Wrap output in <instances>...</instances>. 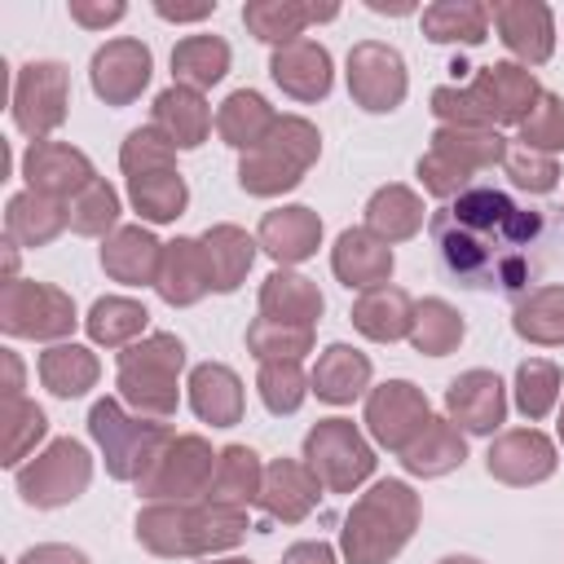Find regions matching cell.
<instances>
[{"label": "cell", "instance_id": "obj_17", "mask_svg": "<svg viewBox=\"0 0 564 564\" xmlns=\"http://www.w3.org/2000/svg\"><path fill=\"white\" fill-rule=\"evenodd\" d=\"M88 79L106 106H128L150 84V48L141 40H110L93 53Z\"/></svg>", "mask_w": 564, "mask_h": 564}, {"label": "cell", "instance_id": "obj_62", "mask_svg": "<svg viewBox=\"0 0 564 564\" xmlns=\"http://www.w3.org/2000/svg\"><path fill=\"white\" fill-rule=\"evenodd\" d=\"M560 441H564V410H560Z\"/></svg>", "mask_w": 564, "mask_h": 564}, {"label": "cell", "instance_id": "obj_33", "mask_svg": "<svg viewBox=\"0 0 564 564\" xmlns=\"http://www.w3.org/2000/svg\"><path fill=\"white\" fill-rule=\"evenodd\" d=\"M339 9L335 4H295V0H256V4H247L242 9V22H247V31L256 35V40H264V44H291V40H300V31L308 26V22H322V18H335Z\"/></svg>", "mask_w": 564, "mask_h": 564}, {"label": "cell", "instance_id": "obj_7", "mask_svg": "<svg viewBox=\"0 0 564 564\" xmlns=\"http://www.w3.org/2000/svg\"><path fill=\"white\" fill-rule=\"evenodd\" d=\"M88 432L101 445L106 471L115 480H141L150 471V463L163 454V445L172 441V427L163 419L128 414L115 397H106L88 410Z\"/></svg>", "mask_w": 564, "mask_h": 564}, {"label": "cell", "instance_id": "obj_59", "mask_svg": "<svg viewBox=\"0 0 564 564\" xmlns=\"http://www.w3.org/2000/svg\"><path fill=\"white\" fill-rule=\"evenodd\" d=\"M375 13H414V4H388V0H366Z\"/></svg>", "mask_w": 564, "mask_h": 564}, {"label": "cell", "instance_id": "obj_22", "mask_svg": "<svg viewBox=\"0 0 564 564\" xmlns=\"http://www.w3.org/2000/svg\"><path fill=\"white\" fill-rule=\"evenodd\" d=\"M330 269L348 291L383 286L392 278V247L383 238H375L370 229H344L330 251Z\"/></svg>", "mask_w": 564, "mask_h": 564}, {"label": "cell", "instance_id": "obj_55", "mask_svg": "<svg viewBox=\"0 0 564 564\" xmlns=\"http://www.w3.org/2000/svg\"><path fill=\"white\" fill-rule=\"evenodd\" d=\"M18 564H88V555L75 551V546H57V542H48V546H31Z\"/></svg>", "mask_w": 564, "mask_h": 564}, {"label": "cell", "instance_id": "obj_13", "mask_svg": "<svg viewBox=\"0 0 564 564\" xmlns=\"http://www.w3.org/2000/svg\"><path fill=\"white\" fill-rule=\"evenodd\" d=\"M66 106H70V79H66V66L62 62H26L18 70V84H13V123L26 137L44 141V132L62 128Z\"/></svg>", "mask_w": 564, "mask_h": 564}, {"label": "cell", "instance_id": "obj_60", "mask_svg": "<svg viewBox=\"0 0 564 564\" xmlns=\"http://www.w3.org/2000/svg\"><path fill=\"white\" fill-rule=\"evenodd\" d=\"M441 564H480V560H471V555H445Z\"/></svg>", "mask_w": 564, "mask_h": 564}, {"label": "cell", "instance_id": "obj_31", "mask_svg": "<svg viewBox=\"0 0 564 564\" xmlns=\"http://www.w3.org/2000/svg\"><path fill=\"white\" fill-rule=\"evenodd\" d=\"M322 304H326L322 291L308 278L286 273V269L269 273L264 286H260V317H269V322H286V326H308L313 330V322L322 317Z\"/></svg>", "mask_w": 564, "mask_h": 564}, {"label": "cell", "instance_id": "obj_43", "mask_svg": "<svg viewBox=\"0 0 564 564\" xmlns=\"http://www.w3.org/2000/svg\"><path fill=\"white\" fill-rule=\"evenodd\" d=\"M40 379L53 397H84L97 383V357L79 344H53L40 352Z\"/></svg>", "mask_w": 564, "mask_h": 564}, {"label": "cell", "instance_id": "obj_8", "mask_svg": "<svg viewBox=\"0 0 564 564\" xmlns=\"http://www.w3.org/2000/svg\"><path fill=\"white\" fill-rule=\"evenodd\" d=\"M507 159V141L494 128H436L432 150L419 159V181L427 194L436 198H454L467 185H476L471 176L502 163Z\"/></svg>", "mask_w": 564, "mask_h": 564}, {"label": "cell", "instance_id": "obj_23", "mask_svg": "<svg viewBox=\"0 0 564 564\" xmlns=\"http://www.w3.org/2000/svg\"><path fill=\"white\" fill-rule=\"evenodd\" d=\"M317 494H322V480L295 463V458H273L264 467V485H260V507L282 520V524H295L304 520L313 507H317Z\"/></svg>", "mask_w": 564, "mask_h": 564}, {"label": "cell", "instance_id": "obj_34", "mask_svg": "<svg viewBox=\"0 0 564 564\" xmlns=\"http://www.w3.org/2000/svg\"><path fill=\"white\" fill-rule=\"evenodd\" d=\"M366 383H370V357L357 352V348H348V344H330L317 357L313 375H308V388L322 401H330V405H348L352 397L366 392Z\"/></svg>", "mask_w": 564, "mask_h": 564}, {"label": "cell", "instance_id": "obj_54", "mask_svg": "<svg viewBox=\"0 0 564 564\" xmlns=\"http://www.w3.org/2000/svg\"><path fill=\"white\" fill-rule=\"evenodd\" d=\"M128 9L119 4V0H110V4H84V0H70V18L79 22V26H106V22H119Z\"/></svg>", "mask_w": 564, "mask_h": 564}, {"label": "cell", "instance_id": "obj_14", "mask_svg": "<svg viewBox=\"0 0 564 564\" xmlns=\"http://www.w3.org/2000/svg\"><path fill=\"white\" fill-rule=\"evenodd\" d=\"M348 93L361 110L370 115H388L401 106L405 97V62L392 44L379 40H361L348 53Z\"/></svg>", "mask_w": 564, "mask_h": 564}, {"label": "cell", "instance_id": "obj_56", "mask_svg": "<svg viewBox=\"0 0 564 564\" xmlns=\"http://www.w3.org/2000/svg\"><path fill=\"white\" fill-rule=\"evenodd\" d=\"M282 564H335V551L326 542H295L282 555Z\"/></svg>", "mask_w": 564, "mask_h": 564}, {"label": "cell", "instance_id": "obj_26", "mask_svg": "<svg viewBox=\"0 0 564 564\" xmlns=\"http://www.w3.org/2000/svg\"><path fill=\"white\" fill-rule=\"evenodd\" d=\"M159 264H163V242H154L150 229L141 225H123L106 238L101 247V269L123 282V286H141V282H154L159 278Z\"/></svg>", "mask_w": 564, "mask_h": 564}, {"label": "cell", "instance_id": "obj_4", "mask_svg": "<svg viewBox=\"0 0 564 564\" xmlns=\"http://www.w3.org/2000/svg\"><path fill=\"white\" fill-rule=\"evenodd\" d=\"M419 524V498L405 480H379L344 524V555L352 564H383L392 560Z\"/></svg>", "mask_w": 564, "mask_h": 564}, {"label": "cell", "instance_id": "obj_44", "mask_svg": "<svg viewBox=\"0 0 564 564\" xmlns=\"http://www.w3.org/2000/svg\"><path fill=\"white\" fill-rule=\"evenodd\" d=\"M128 194H132V207H137L145 220H154V225L176 220V216L185 212V198H189V189H185V181H181L176 167H167V172H145V176H128Z\"/></svg>", "mask_w": 564, "mask_h": 564}, {"label": "cell", "instance_id": "obj_53", "mask_svg": "<svg viewBox=\"0 0 564 564\" xmlns=\"http://www.w3.org/2000/svg\"><path fill=\"white\" fill-rule=\"evenodd\" d=\"M502 172L511 176L516 189H529V194H546L560 185V163L555 154H538V150H511L507 145V159H502Z\"/></svg>", "mask_w": 564, "mask_h": 564}, {"label": "cell", "instance_id": "obj_41", "mask_svg": "<svg viewBox=\"0 0 564 564\" xmlns=\"http://www.w3.org/2000/svg\"><path fill=\"white\" fill-rule=\"evenodd\" d=\"M489 31V9L471 0H441L423 9V35L436 44H480Z\"/></svg>", "mask_w": 564, "mask_h": 564}, {"label": "cell", "instance_id": "obj_1", "mask_svg": "<svg viewBox=\"0 0 564 564\" xmlns=\"http://www.w3.org/2000/svg\"><path fill=\"white\" fill-rule=\"evenodd\" d=\"M441 273L463 291L524 295L564 264V203H529L476 181L427 220Z\"/></svg>", "mask_w": 564, "mask_h": 564}, {"label": "cell", "instance_id": "obj_38", "mask_svg": "<svg viewBox=\"0 0 564 564\" xmlns=\"http://www.w3.org/2000/svg\"><path fill=\"white\" fill-rule=\"evenodd\" d=\"M423 225V203L414 189L405 185H383L370 194L366 203V229L383 242H401V238H414Z\"/></svg>", "mask_w": 564, "mask_h": 564}, {"label": "cell", "instance_id": "obj_24", "mask_svg": "<svg viewBox=\"0 0 564 564\" xmlns=\"http://www.w3.org/2000/svg\"><path fill=\"white\" fill-rule=\"evenodd\" d=\"M154 291L176 308L198 304L212 291V273H207V256H203L198 238H176V242L163 247V264H159Z\"/></svg>", "mask_w": 564, "mask_h": 564}, {"label": "cell", "instance_id": "obj_6", "mask_svg": "<svg viewBox=\"0 0 564 564\" xmlns=\"http://www.w3.org/2000/svg\"><path fill=\"white\" fill-rule=\"evenodd\" d=\"M185 366V348L176 335H145L119 352V397L137 405V414L172 419L176 414V375Z\"/></svg>", "mask_w": 564, "mask_h": 564}, {"label": "cell", "instance_id": "obj_20", "mask_svg": "<svg viewBox=\"0 0 564 564\" xmlns=\"http://www.w3.org/2000/svg\"><path fill=\"white\" fill-rule=\"evenodd\" d=\"M269 75L282 93H291L295 101H317L330 93V53L317 40H291L282 48H273L269 57Z\"/></svg>", "mask_w": 564, "mask_h": 564}, {"label": "cell", "instance_id": "obj_15", "mask_svg": "<svg viewBox=\"0 0 564 564\" xmlns=\"http://www.w3.org/2000/svg\"><path fill=\"white\" fill-rule=\"evenodd\" d=\"M427 423H432L427 397L405 379H392V383H383V388H375L366 397V427L392 454H401Z\"/></svg>", "mask_w": 564, "mask_h": 564}, {"label": "cell", "instance_id": "obj_39", "mask_svg": "<svg viewBox=\"0 0 564 564\" xmlns=\"http://www.w3.org/2000/svg\"><path fill=\"white\" fill-rule=\"evenodd\" d=\"M511 326L529 344H564V286L524 291L511 308Z\"/></svg>", "mask_w": 564, "mask_h": 564}, {"label": "cell", "instance_id": "obj_11", "mask_svg": "<svg viewBox=\"0 0 564 564\" xmlns=\"http://www.w3.org/2000/svg\"><path fill=\"white\" fill-rule=\"evenodd\" d=\"M0 326L18 339H62L75 330V304L48 282L13 278L0 291Z\"/></svg>", "mask_w": 564, "mask_h": 564}, {"label": "cell", "instance_id": "obj_35", "mask_svg": "<svg viewBox=\"0 0 564 564\" xmlns=\"http://www.w3.org/2000/svg\"><path fill=\"white\" fill-rule=\"evenodd\" d=\"M203 256H207V273H212V291L229 295L238 291V282L247 278L251 260H256V238H247L238 225H212L203 238Z\"/></svg>", "mask_w": 564, "mask_h": 564}, {"label": "cell", "instance_id": "obj_36", "mask_svg": "<svg viewBox=\"0 0 564 564\" xmlns=\"http://www.w3.org/2000/svg\"><path fill=\"white\" fill-rule=\"evenodd\" d=\"M273 123H278L273 106H269L260 93H251V88L229 93L225 106H220V115H216V132L225 137V145H234V150H242V154L256 150V145L269 137Z\"/></svg>", "mask_w": 564, "mask_h": 564}, {"label": "cell", "instance_id": "obj_40", "mask_svg": "<svg viewBox=\"0 0 564 564\" xmlns=\"http://www.w3.org/2000/svg\"><path fill=\"white\" fill-rule=\"evenodd\" d=\"M229 70V44L220 35H185L172 48V75L185 88H212L216 79H225Z\"/></svg>", "mask_w": 564, "mask_h": 564}, {"label": "cell", "instance_id": "obj_19", "mask_svg": "<svg viewBox=\"0 0 564 564\" xmlns=\"http://www.w3.org/2000/svg\"><path fill=\"white\" fill-rule=\"evenodd\" d=\"M485 467L494 480L502 485H538L555 471V445L533 432V427H520V432H502L489 454H485Z\"/></svg>", "mask_w": 564, "mask_h": 564}, {"label": "cell", "instance_id": "obj_32", "mask_svg": "<svg viewBox=\"0 0 564 564\" xmlns=\"http://www.w3.org/2000/svg\"><path fill=\"white\" fill-rule=\"evenodd\" d=\"M352 326L366 335V339H379V344H392L401 335H410V322H414V300L401 291V286H370L361 291V300L352 304Z\"/></svg>", "mask_w": 564, "mask_h": 564}, {"label": "cell", "instance_id": "obj_2", "mask_svg": "<svg viewBox=\"0 0 564 564\" xmlns=\"http://www.w3.org/2000/svg\"><path fill=\"white\" fill-rule=\"evenodd\" d=\"M538 79L533 70L516 66V62H494L480 66L476 79L467 88H436L432 93V115L445 128H489V123H520L533 101H538Z\"/></svg>", "mask_w": 564, "mask_h": 564}, {"label": "cell", "instance_id": "obj_30", "mask_svg": "<svg viewBox=\"0 0 564 564\" xmlns=\"http://www.w3.org/2000/svg\"><path fill=\"white\" fill-rule=\"evenodd\" d=\"M189 405L203 423L212 427H234L242 419V383L229 366L220 361H207V366H194L189 375Z\"/></svg>", "mask_w": 564, "mask_h": 564}, {"label": "cell", "instance_id": "obj_28", "mask_svg": "<svg viewBox=\"0 0 564 564\" xmlns=\"http://www.w3.org/2000/svg\"><path fill=\"white\" fill-rule=\"evenodd\" d=\"M260 485H264L260 454L247 445H225L216 454V476L203 498L216 507H229V511H247L251 502H260Z\"/></svg>", "mask_w": 564, "mask_h": 564}, {"label": "cell", "instance_id": "obj_3", "mask_svg": "<svg viewBox=\"0 0 564 564\" xmlns=\"http://www.w3.org/2000/svg\"><path fill=\"white\" fill-rule=\"evenodd\" d=\"M247 511H229L216 502H150L137 516V542L154 555H207L242 542Z\"/></svg>", "mask_w": 564, "mask_h": 564}, {"label": "cell", "instance_id": "obj_48", "mask_svg": "<svg viewBox=\"0 0 564 564\" xmlns=\"http://www.w3.org/2000/svg\"><path fill=\"white\" fill-rule=\"evenodd\" d=\"M555 397H560V370L542 357H529L520 361L516 370V405L524 419H546L555 410Z\"/></svg>", "mask_w": 564, "mask_h": 564}, {"label": "cell", "instance_id": "obj_57", "mask_svg": "<svg viewBox=\"0 0 564 564\" xmlns=\"http://www.w3.org/2000/svg\"><path fill=\"white\" fill-rule=\"evenodd\" d=\"M212 9H216V4H167V0L154 4V13L167 18V22H198V18H207Z\"/></svg>", "mask_w": 564, "mask_h": 564}, {"label": "cell", "instance_id": "obj_9", "mask_svg": "<svg viewBox=\"0 0 564 564\" xmlns=\"http://www.w3.org/2000/svg\"><path fill=\"white\" fill-rule=\"evenodd\" d=\"M304 458H308V471L330 494H352L375 471V449L361 441V432L348 419H322L304 436Z\"/></svg>", "mask_w": 564, "mask_h": 564}, {"label": "cell", "instance_id": "obj_45", "mask_svg": "<svg viewBox=\"0 0 564 564\" xmlns=\"http://www.w3.org/2000/svg\"><path fill=\"white\" fill-rule=\"evenodd\" d=\"M463 339V313L445 300H423L414 304V322H410V344L423 357H445L454 352Z\"/></svg>", "mask_w": 564, "mask_h": 564}, {"label": "cell", "instance_id": "obj_37", "mask_svg": "<svg viewBox=\"0 0 564 564\" xmlns=\"http://www.w3.org/2000/svg\"><path fill=\"white\" fill-rule=\"evenodd\" d=\"M463 458H467V445H463V436H458V423H449V419H432V423L401 449V463H405V471H414V476H445V471H454Z\"/></svg>", "mask_w": 564, "mask_h": 564}, {"label": "cell", "instance_id": "obj_10", "mask_svg": "<svg viewBox=\"0 0 564 564\" xmlns=\"http://www.w3.org/2000/svg\"><path fill=\"white\" fill-rule=\"evenodd\" d=\"M216 476V454L203 436H172L163 454L150 463V471L137 480V494L150 502H194L207 494Z\"/></svg>", "mask_w": 564, "mask_h": 564}, {"label": "cell", "instance_id": "obj_25", "mask_svg": "<svg viewBox=\"0 0 564 564\" xmlns=\"http://www.w3.org/2000/svg\"><path fill=\"white\" fill-rule=\"evenodd\" d=\"M256 242L278 260V264H300L317 251L322 242V220L317 212L308 207H278V212H264L260 229H256Z\"/></svg>", "mask_w": 564, "mask_h": 564}, {"label": "cell", "instance_id": "obj_18", "mask_svg": "<svg viewBox=\"0 0 564 564\" xmlns=\"http://www.w3.org/2000/svg\"><path fill=\"white\" fill-rule=\"evenodd\" d=\"M489 22L498 26V40L529 66H542L555 48V22L551 9L538 0H507L489 9Z\"/></svg>", "mask_w": 564, "mask_h": 564}, {"label": "cell", "instance_id": "obj_29", "mask_svg": "<svg viewBox=\"0 0 564 564\" xmlns=\"http://www.w3.org/2000/svg\"><path fill=\"white\" fill-rule=\"evenodd\" d=\"M66 225H70V203L44 198V194H35V189L9 198L4 234H9L13 247H48Z\"/></svg>", "mask_w": 564, "mask_h": 564}, {"label": "cell", "instance_id": "obj_50", "mask_svg": "<svg viewBox=\"0 0 564 564\" xmlns=\"http://www.w3.org/2000/svg\"><path fill=\"white\" fill-rule=\"evenodd\" d=\"M260 401L273 414H295L308 397V379L300 370V361H260Z\"/></svg>", "mask_w": 564, "mask_h": 564}, {"label": "cell", "instance_id": "obj_49", "mask_svg": "<svg viewBox=\"0 0 564 564\" xmlns=\"http://www.w3.org/2000/svg\"><path fill=\"white\" fill-rule=\"evenodd\" d=\"M119 220V194L97 176L84 194L70 198V229L84 238H106Z\"/></svg>", "mask_w": 564, "mask_h": 564}, {"label": "cell", "instance_id": "obj_47", "mask_svg": "<svg viewBox=\"0 0 564 564\" xmlns=\"http://www.w3.org/2000/svg\"><path fill=\"white\" fill-rule=\"evenodd\" d=\"M247 348L260 361H300L313 348V330L308 326H286V322L256 317L247 326Z\"/></svg>", "mask_w": 564, "mask_h": 564}, {"label": "cell", "instance_id": "obj_16", "mask_svg": "<svg viewBox=\"0 0 564 564\" xmlns=\"http://www.w3.org/2000/svg\"><path fill=\"white\" fill-rule=\"evenodd\" d=\"M22 176H26V185H31L35 194L57 198V203L84 194V189L97 181L88 154H79V150L66 145V141H31V150L22 154Z\"/></svg>", "mask_w": 564, "mask_h": 564}, {"label": "cell", "instance_id": "obj_5", "mask_svg": "<svg viewBox=\"0 0 564 564\" xmlns=\"http://www.w3.org/2000/svg\"><path fill=\"white\" fill-rule=\"evenodd\" d=\"M317 154H322L317 128L308 119H300V115H282L269 128V137L256 150L242 154L238 185L247 194H256V198H273L282 189H295L304 181V172L317 163Z\"/></svg>", "mask_w": 564, "mask_h": 564}, {"label": "cell", "instance_id": "obj_46", "mask_svg": "<svg viewBox=\"0 0 564 564\" xmlns=\"http://www.w3.org/2000/svg\"><path fill=\"white\" fill-rule=\"evenodd\" d=\"M48 432V419L35 401L26 397H4L0 405V463L18 467L26 458V449Z\"/></svg>", "mask_w": 564, "mask_h": 564}, {"label": "cell", "instance_id": "obj_61", "mask_svg": "<svg viewBox=\"0 0 564 564\" xmlns=\"http://www.w3.org/2000/svg\"><path fill=\"white\" fill-rule=\"evenodd\" d=\"M220 564H251V560H220Z\"/></svg>", "mask_w": 564, "mask_h": 564}, {"label": "cell", "instance_id": "obj_51", "mask_svg": "<svg viewBox=\"0 0 564 564\" xmlns=\"http://www.w3.org/2000/svg\"><path fill=\"white\" fill-rule=\"evenodd\" d=\"M520 145L538 154L564 150V101L555 93H538L533 110L520 119Z\"/></svg>", "mask_w": 564, "mask_h": 564}, {"label": "cell", "instance_id": "obj_21", "mask_svg": "<svg viewBox=\"0 0 564 564\" xmlns=\"http://www.w3.org/2000/svg\"><path fill=\"white\" fill-rule=\"evenodd\" d=\"M445 410L449 423L467 432H494L507 419V397L494 370H467L445 388Z\"/></svg>", "mask_w": 564, "mask_h": 564}, {"label": "cell", "instance_id": "obj_52", "mask_svg": "<svg viewBox=\"0 0 564 564\" xmlns=\"http://www.w3.org/2000/svg\"><path fill=\"white\" fill-rule=\"evenodd\" d=\"M172 150H176V145H172L154 123H145V128H132V132H128V141H123V150H119V163H123L128 176L167 172V167H172Z\"/></svg>", "mask_w": 564, "mask_h": 564}, {"label": "cell", "instance_id": "obj_12", "mask_svg": "<svg viewBox=\"0 0 564 564\" xmlns=\"http://www.w3.org/2000/svg\"><path fill=\"white\" fill-rule=\"evenodd\" d=\"M88 480H93V458H88V449H84L79 441H70V436L53 441L35 463L18 467V494H22V502L44 507V511L75 502V498L88 489Z\"/></svg>", "mask_w": 564, "mask_h": 564}, {"label": "cell", "instance_id": "obj_42", "mask_svg": "<svg viewBox=\"0 0 564 564\" xmlns=\"http://www.w3.org/2000/svg\"><path fill=\"white\" fill-rule=\"evenodd\" d=\"M84 326H88V335H93L97 344H106V348H128V344L150 326V313H145V304H137V300H128V295H106V300H97V304L88 308Z\"/></svg>", "mask_w": 564, "mask_h": 564}, {"label": "cell", "instance_id": "obj_58", "mask_svg": "<svg viewBox=\"0 0 564 564\" xmlns=\"http://www.w3.org/2000/svg\"><path fill=\"white\" fill-rule=\"evenodd\" d=\"M0 366H4V397H22V361L18 352H0Z\"/></svg>", "mask_w": 564, "mask_h": 564}, {"label": "cell", "instance_id": "obj_27", "mask_svg": "<svg viewBox=\"0 0 564 564\" xmlns=\"http://www.w3.org/2000/svg\"><path fill=\"white\" fill-rule=\"evenodd\" d=\"M176 150H194L207 141V128H212V110L203 101L198 88H185V84H172L154 97V119H150Z\"/></svg>", "mask_w": 564, "mask_h": 564}]
</instances>
